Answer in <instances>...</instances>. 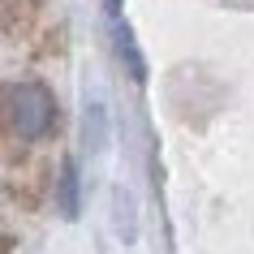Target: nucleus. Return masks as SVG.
<instances>
[{
    "instance_id": "nucleus-1",
    "label": "nucleus",
    "mask_w": 254,
    "mask_h": 254,
    "mask_svg": "<svg viewBox=\"0 0 254 254\" xmlns=\"http://www.w3.org/2000/svg\"><path fill=\"white\" fill-rule=\"evenodd\" d=\"M9 117H13V129L26 142L43 138L56 125V99L43 82H13L9 86Z\"/></svg>"
},
{
    "instance_id": "nucleus-2",
    "label": "nucleus",
    "mask_w": 254,
    "mask_h": 254,
    "mask_svg": "<svg viewBox=\"0 0 254 254\" xmlns=\"http://www.w3.org/2000/svg\"><path fill=\"white\" fill-rule=\"evenodd\" d=\"M112 35H117V56H121V65H125V73H129V82H147V65H142V56H138L134 30L117 22V26H112Z\"/></svg>"
},
{
    "instance_id": "nucleus-4",
    "label": "nucleus",
    "mask_w": 254,
    "mask_h": 254,
    "mask_svg": "<svg viewBox=\"0 0 254 254\" xmlns=\"http://www.w3.org/2000/svg\"><path fill=\"white\" fill-rule=\"evenodd\" d=\"M117 9H121V0H108V13H117Z\"/></svg>"
},
{
    "instance_id": "nucleus-3",
    "label": "nucleus",
    "mask_w": 254,
    "mask_h": 254,
    "mask_svg": "<svg viewBox=\"0 0 254 254\" xmlns=\"http://www.w3.org/2000/svg\"><path fill=\"white\" fill-rule=\"evenodd\" d=\"M56 202H61V215H65V220H78V168H73V160L61 164V186H56Z\"/></svg>"
}]
</instances>
